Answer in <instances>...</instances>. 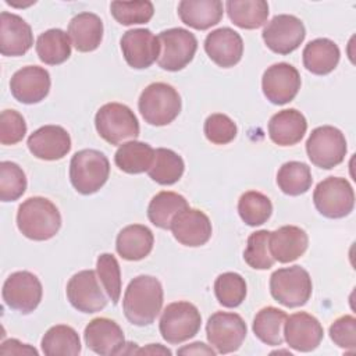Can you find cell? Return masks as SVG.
Returning a JSON list of instances; mask_svg holds the SVG:
<instances>
[{"instance_id":"23","label":"cell","mask_w":356,"mask_h":356,"mask_svg":"<svg viewBox=\"0 0 356 356\" xmlns=\"http://www.w3.org/2000/svg\"><path fill=\"white\" fill-rule=\"evenodd\" d=\"M33 44L29 24L19 15L3 11L0 14V53L7 57L24 56Z\"/></svg>"},{"instance_id":"26","label":"cell","mask_w":356,"mask_h":356,"mask_svg":"<svg viewBox=\"0 0 356 356\" xmlns=\"http://www.w3.org/2000/svg\"><path fill=\"white\" fill-rule=\"evenodd\" d=\"M68 36L78 51H93L103 39V22L93 13H79L68 24Z\"/></svg>"},{"instance_id":"16","label":"cell","mask_w":356,"mask_h":356,"mask_svg":"<svg viewBox=\"0 0 356 356\" xmlns=\"http://www.w3.org/2000/svg\"><path fill=\"white\" fill-rule=\"evenodd\" d=\"M121 51L127 64L135 70L150 67L160 54V43L157 36L146 28L127 31L121 40Z\"/></svg>"},{"instance_id":"47","label":"cell","mask_w":356,"mask_h":356,"mask_svg":"<svg viewBox=\"0 0 356 356\" xmlns=\"http://www.w3.org/2000/svg\"><path fill=\"white\" fill-rule=\"evenodd\" d=\"M0 355H38V350L18 339H7L0 346Z\"/></svg>"},{"instance_id":"13","label":"cell","mask_w":356,"mask_h":356,"mask_svg":"<svg viewBox=\"0 0 356 356\" xmlns=\"http://www.w3.org/2000/svg\"><path fill=\"white\" fill-rule=\"evenodd\" d=\"M266 46L278 54H289L305 40L303 22L291 14H278L267 22L261 32Z\"/></svg>"},{"instance_id":"33","label":"cell","mask_w":356,"mask_h":356,"mask_svg":"<svg viewBox=\"0 0 356 356\" xmlns=\"http://www.w3.org/2000/svg\"><path fill=\"white\" fill-rule=\"evenodd\" d=\"M286 313L278 307L267 306L257 312L253 320L254 335L266 345L280 346L284 342V324Z\"/></svg>"},{"instance_id":"18","label":"cell","mask_w":356,"mask_h":356,"mask_svg":"<svg viewBox=\"0 0 356 356\" xmlns=\"http://www.w3.org/2000/svg\"><path fill=\"white\" fill-rule=\"evenodd\" d=\"M83 339L90 350L102 356L124 353L127 345L122 328L114 320L106 317L89 321L83 331Z\"/></svg>"},{"instance_id":"30","label":"cell","mask_w":356,"mask_h":356,"mask_svg":"<svg viewBox=\"0 0 356 356\" xmlns=\"http://www.w3.org/2000/svg\"><path fill=\"white\" fill-rule=\"evenodd\" d=\"M188 207V202L182 195L161 191L152 197L147 206V218L153 225L161 229H170L174 218Z\"/></svg>"},{"instance_id":"27","label":"cell","mask_w":356,"mask_h":356,"mask_svg":"<svg viewBox=\"0 0 356 356\" xmlns=\"http://www.w3.org/2000/svg\"><path fill=\"white\" fill-rule=\"evenodd\" d=\"M153 232L142 224H131L122 228L115 239L117 253L129 261H138L149 256L153 249Z\"/></svg>"},{"instance_id":"42","label":"cell","mask_w":356,"mask_h":356,"mask_svg":"<svg viewBox=\"0 0 356 356\" xmlns=\"http://www.w3.org/2000/svg\"><path fill=\"white\" fill-rule=\"evenodd\" d=\"M26 191V177L22 168L13 161L0 163V200L14 202Z\"/></svg>"},{"instance_id":"40","label":"cell","mask_w":356,"mask_h":356,"mask_svg":"<svg viewBox=\"0 0 356 356\" xmlns=\"http://www.w3.org/2000/svg\"><path fill=\"white\" fill-rule=\"evenodd\" d=\"M111 15L121 25L146 24L154 14L153 3L149 0L138 1H111Z\"/></svg>"},{"instance_id":"35","label":"cell","mask_w":356,"mask_h":356,"mask_svg":"<svg viewBox=\"0 0 356 356\" xmlns=\"http://www.w3.org/2000/svg\"><path fill=\"white\" fill-rule=\"evenodd\" d=\"M40 346L46 356H76L81 353L78 332L65 324L49 328L42 338Z\"/></svg>"},{"instance_id":"45","label":"cell","mask_w":356,"mask_h":356,"mask_svg":"<svg viewBox=\"0 0 356 356\" xmlns=\"http://www.w3.org/2000/svg\"><path fill=\"white\" fill-rule=\"evenodd\" d=\"M26 122L15 110H4L0 115V142L1 145H15L24 139Z\"/></svg>"},{"instance_id":"37","label":"cell","mask_w":356,"mask_h":356,"mask_svg":"<svg viewBox=\"0 0 356 356\" xmlns=\"http://www.w3.org/2000/svg\"><path fill=\"white\" fill-rule=\"evenodd\" d=\"M313 178L310 167L302 161L284 163L277 172L278 188L289 196L306 193L312 186Z\"/></svg>"},{"instance_id":"14","label":"cell","mask_w":356,"mask_h":356,"mask_svg":"<svg viewBox=\"0 0 356 356\" xmlns=\"http://www.w3.org/2000/svg\"><path fill=\"white\" fill-rule=\"evenodd\" d=\"M67 299L78 312L96 313L107 306L97 273L93 270H82L74 274L67 284Z\"/></svg>"},{"instance_id":"15","label":"cell","mask_w":356,"mask_h":356,"mask_svg":"<svg viewBox=\"0 0 356 356\" xmlns=\"http://www.w3.org/2000/svg\"><path fill=\"white\" fill-rule=\"evenodd\" d=\"M299 71L288 63H277L268 67L261 78V89L268 102L277 106L295 99L300 89Z\"/></svg>"},{"instance_id":"29","label":"cell","mask_w":356,"mask_h":356,"mask_svg":"<svg viewBox=\"0 0 356 356\" xmlns=\"http://www.w3.org/2000/svg\"><path fill=\"white\" fill-rule=\"evenodd\" d=\"M341 51L335 42L327 38H318L309 42L302 53L303 65L314 75H327L335 70L339 63Z\"/></svg>"},{"instance_id":"5","label":"cell","mask_w":356,"mask_h":356,"mask_svg":"<svg viewBox=\"0 0 356 356\" xmlns=\"http://www.w3.org/2000/svg\"><path fill=\"white\" fill-rule=\"evenodd\" d=\"M95 127L100 138L111 145L135 140L139 135V122L134 111L121 103H106L95 115Z\"/></svg>"},{"instance_id":"39","label":"cell","mask_w":356,"mask_h":356,"mask_svg":"<svg viewBox=\"0 0 356 356\" xmlns=\"http://www.w3.org/2000/svg\"><path fill=\"white\" fill-rule=\"evenodd\" d=\"M214 293L224 307H236L246 298V282L238 273H222L214 281Z\"/></svg>"},{"instance_id":"8","label":"cell","mask_w":356,"mask_h":356,"mask_svg":"<svg viewBox=\"0 0 356 356\" xmlns=\"http://www.w3.org/2000/svg\"><path fill=\"white\" fill-rule=\"evenodd\" d=\"M317 211L327 218H342L355 207V192L346 178L328 177L317 184L313 192Z\"/></svg>"},{"instance_id":"41","label":"cell","mask_w":356,"mask_h":356,"mask_svg":"<svg viewBox=\"0 0 356 356\" xmlns=\"http://www.w3.org/2000/svg\"><path fill=\"white\" fill-rule=\"evenodd\" d=\"M270 232L271 231L260 229L249 235L246 249L243 252V260L249 267L254 270H268L273 267L275 260L270 253Z\"/></svg>"},{"instance_id":"4","label":"cell","mask_w":356,"mask_h":356,"mask_svg":"<svg viewBox=\"0 0 356 356\" xmlns=\"http://www.w3.org/2000/svg\"><path fill=\"white\" fill-rule=\"evenodd\" d=\"M110 163L104 153L95 149L76 152L70 161V181L76 192L92 195L108 179Z\"/></svg>"},{"instance_id":"21","label":"cell","mask_w":356,"mask_h":356,"mask_svg":"<svg viewBox=\"0 0 356 356\" xmlns=\"http://www.w3.org/2000/svg\"><path fill=\"white\" fill-rule=\"evenodd\" d=\"M204 50L210 60L218 67L229 68L241 61L243 54V42L236 31L224 26L211 31L206 36Z\"/></svg>"},{"instance_id":"12","label":"cell","mask_w":356,"mask_h":356,"mask_svg":"<svg viewBox=\"0 0 356 356\" xmlns=\"http://www.w3.org/2000/svg\"><path fill=\"white\" fill-rule=\"evenodd\" d=\"M42 293L43 289L39 278L29 271H15L10 274L1 291L4 303L22 314H28L39 306Z\"/></svg>"},{"instance_id":"20","label":"cell","mask_w":356,"mask_h":356,"mask_svg":"<svg viewBox=\"0 0 356 356\" xmlns=\"http://www.w3.org/2000/svg\"><path fill=\"white\" fill-rule=\"evenodd\" d=\"M26 145L35 157L54 161L68 154L71 150V138L60 125H44L28 136Z\"/></svg>"},{"instance_id":"7","label":"cell","mask_w":356,"mask_h":356,"mask_svg":"<svg viewBox=\"0 0 356 356\" xmlns=\"http://www.w3.org/2000/svg\"><path fill=\"white\" fill-rule=\"evenodd\" d=\"M202 324L197 307L189 302L179 300L170 303L160 317V334L168 343L177 345L193 338Z\"/></svg>"},{"instance_id":"6","label":"cell","mask_w":356,"mask_h":356,"mask_svg":"<svg viewBox=\"0 0 356 356\" xmlns=\"http://www.w3.org/2000/svg\"><path fill=\"white\" fill-rule=\"evenodd\" d=\"M312 278L300 266L278 268L270 277L271 296L285 307L306 305L312 296Z\"/></svg>"},{"instance_id":"3","label":"cell","mask_w":356,"mask_h":356,"mask_svg":"<svg viewBox=\"0 0 356 356\" xmlns=\"http://www.w3.org/2000/svg\"><path fill=\"white\" fill-rule=\"evenodd\" d=\"M138 107L147 124L163 127L178 117L182 102L175 88L165 82H153L142 90Z\"/></svg>"},{"instance_id":"44","label":"cell","mask_w":356,"mask_h":356,"mask_svg":"<svg viewBox=\"0 0 356 356\" xmlns=\"http://www.w3.org/2000/svg\"><path fill=\"white\" fill-rule=\"evenodd\" d=\"M204 136L214 145H227L232 142L236 136L235 122L225 114L214 113L209 115L204 121Z\"/></svg>"},{"instance_id":"48","label":"cell","mask_w":356,"mask_h":356,"mask_svg":"<svg viewBox=\"0 0 356 356\" xmlns=\"http://www.w3.org/2000/svg\"><path fill=\"white\" fill-rule=\"evenodd\" d=\"M177 353H179V355H211V356H214L216 350H213L211 348H209L203 342H193V343H189V345L178 349Z\"/></svg>"},{"instance_id":"10","label":"cell","mask_w":356,"mask_h":356,"mask_svg":"<svg viewBox=\"0 0 356 356\" xmlns=\"http://www.w3.org/2000/svg\"><path fill=\"white\" fill-rule=\"evenodd\" d=\"M160 54L157 64L167 71H179L185 68L195 57L197 40L192 32L185 28H170L159 33Z\"/></svg>"},{"instance_id":"1","label":"cell","mask_w":356,"mask_h":356,"mask_svg":"<svg viewBox=\"0 0 356 356\" xmlns=\"http://www.w3.org/2000/svg\"><path fill=\"white\" fill-rule=\"evenodd\" d=\"M163 307V286L156 277L138 275L127 286L122 310L127 320L135 325L152 324Z\"/></svg>"},{"instance_id":"19","label":"cell","mask_w":356,"mask_h":356,"mask_svg":"<svg viewBox=\"0 0 356 356\" xmlns=\"http://www.w3.org/2000/svg\"><path fill=\"white\" fill-rule=\"evenodd\" d=\"M323 335L324 330L320 321L306 312L293 313L285 320L284 339L295 350H314L320 345Z\"/></svg>"},{"instance_id":"17","label":"cell","mask_w":356,"mask_h":356,"mask_svg":"<svg viewBox=\"0 0 356 356\" xmlns=\"http://www.w3.org/2000/svg\"><path fill=\"white\" fill-rule=\"evenodd\" d=\"M50 85L47 70L39 65H26L14 72L10 81V90L19 103L35 104L49 95Z\"/></svg>"},{"instance_id":"43","label":"cell","mask_w":356,"mask_h":356,"mask_svg":"<svg viewBox=\"0 0 356 356\" xmlns=\"http://www.w3.org/2000/svg\"><path fill=\"white\" fill-rule=\"evenodd\" d=\"M96 273L107 296L117 305L121 296V270L117 259L111 253H102L96 261Z\"/></svg>"},{"instance_id":"32","label":"cell","mask_w":356,"mask_h":356,"mask_svg":"<svg viewBox=\"0 0 356 356\" xmlns=\"http://www.w3.org/2000/svg\"><path fill=\"white\" fill-rule=\"evenodd\" d=\"M36 54L47 65H58L71 56V40L68 33L58 28L47 29L36 39Z\"/></svg>"},{"instance_id":"22","label":"cell","mask_w":356,"mask_h":356,"mask_svg":"<svg viewBox=\"0 0 356 356\" xmlns=\"http://www.w3.org/2000/svg\"><path fill=\"white\" fill-rule=\"evenodd\" d=\"M174 238L185 246L197 248L211 238L210 218L197 209H185L172 221L171 228Z\"/></svg>"},{"instance_id":"38","label":"cell","mask_w":356,"mask_h":356,"mask_svg":"<svg viewBox=\"0 0 356 356\" xmlns=\"http://www.w3.org/2000/svg\"><path fill=\"white\" fill-rule=\"evenodd\" d=\"M238 213L245 224L257 227L270 218L273 213V204L264 193L257 191H248L238 200Z\"/></svg>"},{"instance_id":"36","label":"cell","mask_w":356,"mask_h":356,"mask_svg":"<svg viewBox=\"0 0 356 356\" xmlns=\"http://www.w3.org/2000/svg\"><path fill=\"white\" fill-rule=\"evenodd\" d=\"M184 170L185 163L178 153L171 149L159 147L154 150V159L147 174L160 185H172L181 179Z\"/></svg>"},{"instance_id":"2","label":"cell","mask_w":356,"mask_h":356,"mask_svg":"<svg viewBox=\"0 0 356 356\" xmlns=\"http://www.w3.org/2000/svg\"><path fill=\"white\" fill-rule=\"evenodd\" d=\"M17 227L24 236L32 241H47L58 232L61 214L51 200L33 196L19 204Z\"/></svg>"},{"instance_id":"31","label":"cell","mask_w":356,"mask_h":356,"mask_svg":"<svg viewBox=\"0 0 356 356\" xmlns=\"http://www.w3.org/2000/svg\"><path fill=\"white\" fill-rule=\"evenodd\" d=\"M154 159V149L145 142L129 140L122 143L115 154V165L127 174H140L152 167Z\"/></svg>"},{"instance_id":"9","label":"cell","mask_w":356,"mask_h":356,"mask_svg":"<svg viewBox=\"0 0 356 356\" xmlns=\"http://www.w3.org/2000/svg\"><path fill=\"white\" fill-rule=\"evenodd\" d=\"M346 150L345 135L331 125L314 128L306 140L307 157L316 167L324 170H331L341 164Z\"/></svg>"},{"instance_id":"25","label":"cell","mask_w":356,"mask_h":356,"mask_svg":"<svg viewBox=\"0 0 356 356\" xmlns=\"http://www.w3.org/2000/svg\"><path fill=\"white\" fill-rule=\"evenodd\" d=\"M306 131L307 121L296 108L281 110L268 121V136L278 146H293L299 143Z\"/></svg>"},{"instance_id":"24","label":"cell","mask_w":356,"mask_h":356,"mask_svg":"<svg viewBox=\"0 0 356 356\" xmlns=\"http://www.w3.org/2000/svg\"><path fill=\"white\" fill-rule=\"evenodd\" d=\"M307 245L309 236L300 227L284 225L270 232V253L280 263H291L299 259L306 252Z\"/></svg>"},{"instance_id":"11","label":"cell","mask_w":356,"mask_h":356,"mask_svg":"<svg viewBox=\"0 0 356 356\" xmlns=\"http://www.w3.org/2000/svg\"><path fill=\"white\" fill-rule=\"evenodd\" d=\"M246 323L236 313L216 312L206 324L209 343L222 355L238 350L246 338Z\"/></svg>"},{"instance_id":"28","label":"cell","mask_w":356,"mask_h":356,"mask_svg":"<svg viewBox=\"0 0 356 356\" xmlns=\"http://www.w3.org/2000/svg\"><path fill=\"white\" fill-rule=\"evenodd\" d=\"M222 3L220 0H182L178 4L181 21L197 31L217 25L222 18Z\"/></svg>"},{"instance_id":"34","label":"cell","mask_w":356,"mask_h":356,"mask_svg":"<svg viewBox=\"0 0 356 356\" xmlns=\"http://www.w3.org/2000/svg\"><path fill=\"white\" fill-rule=\"evenodd\" d=\"M225 8L234 25L242 29L260 28L268 17V4L264 0H228Z\"/></svg>"},{"instance_id":"49","label":"cell","mask_w":356,"mask_h":356,"mask_svg":"<svg viewBox=\"0 0 356 356\" xmlns=\"http://www.w3.org/2000/svg\"><path fill=\"white\" fill-rule=\"evenodd\" d=\"M138 353H165L171 355V350L167 348H163L160 343H150L147 348H143L138 350Z\"/></svg>"},{"instance_id":"46","label":"cell","mask_w":356,"mask_h":356,"mask_svg":"<svg viewBox=\"0 0 356 356\" xmlns=\"http://www.w3.org/2000/svg\"><path fill=\"white\" fill-rule=\"evenodd\" d=\"M330 337L337 346L353 352L356 348V318H355V316L346 314V316L337 318L330 325Z\"/></svg>"}]
</instances>
